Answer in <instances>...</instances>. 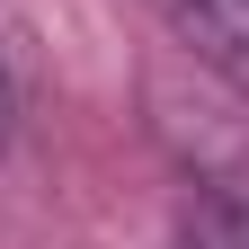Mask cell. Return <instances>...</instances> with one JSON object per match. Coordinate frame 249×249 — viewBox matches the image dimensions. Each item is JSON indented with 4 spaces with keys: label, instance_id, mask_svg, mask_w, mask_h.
Masks as SVG:
<instances>
[{
    "label": "cell",
    "instance_id": "cell-1",
    "mask_svg": "<svg viewBox=\"0 0 249 249\" xmlns=\"http://www.w3.org/2000/svg\"><path fill=\"white\" fill-rule=\"evenodd\" d=\"M151 9L178 27V45H196L205 71H223L249 98V0H151Z\"/></svg>",
    "mask_w": 249,
    "mask_h": 249
},
{
    "label": "cell",
    "instance_id": "cell-3",
    "mask_svg": "<svg viewBox=\"0 0 249 249\" xmlns=\"http://www.w3.org/2000/svg\"><path fill=\"white\" fill-rule=\"evenodd\" d=\"M0 124H9V71H0Z\"/></svg>",
    "mask_w": 249,
    "mask_h": 249
},
{
    "label": "cell",
    "instance_id": "cell-2",
    "mask_svg": "<svg viewBox=\"0 0 249 249\" xmlns=\"http://www.w3.org/2000/svg\"><path fill=\"white\" fill-rule=\"evenodd\" d=\"M178 249H249V223H240L231 205H187Z\"/></svg>",
    "mask_w": 249,
    "mask_h": 249
}]
</instances>
